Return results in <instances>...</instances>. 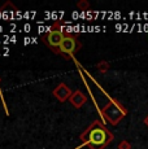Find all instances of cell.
Masks as SVG:
<instances>
[{
    "label": "cell",
    "instance_id": "obj_5",
    "mask_svg": "<svg viewBox=\"0 0 148 149\" xmlns=\"http://www.w3.org/2000/svg\"><path fill=\"white\" fill-rule=\"evenodd\" d=\"M52 93H53V96H55L56 99H57L59 101H61V102L66 101V100L70 99V96L73 95L72 90H70L65 83H60L57 87L52 91Z\"/></svg>",
    "mask_w": 148,
    "mask_h": 149
},
{
    "label": "cell",
    "instance_id": "obj_8",
    "mask_svg": "<svg viewBox=\"0 0 148 149\" xmlns=\"http://www.w3.org/2000/svg\"><path fill=\"white\" fill-rule=\"evenodd\" d=\"M90 7H91V5H90V3L87 1V0H81V1L77 3V8H78V9H81V10H87Z\"/></svg>",
    "mask_w": 148,
    "mask_h": 149
},
{
    "label": "cell",
    "instance_id": "obj_6",
    "mask_svg": "<svg viewBox=\"0 0 148 149\" xmlns=\"http://www.w3.org/2000/svg\"><path fill=\"white\" fill-rule=\"evenodd\" d=\"M69 100H70V104H72L74 108L79 109V108H82L84 104H86L87 97H86V95H84L81 90H77L75 92H73V95L70 96Z\"/></svg>",
    "mask_w": 148,
    "mask_h": 149
},
{
    "label": "cell",
    "instance_id": "obj_3",
    "mask_svg": "<svg viewBox=\"0 0 148 149\" xmlns=\"http://www.w3.org/2000/svg\"><path fill=\"white\" fill-rule=\"evenodd\" d=\"M101 114H103L104 118L109 123L117 125V123L125 117L126 110L124 109V107H121V104H119L118 101L112 100V101H109L103 109H101Z\"/></svg>",
    "mask_w": 148,
    "mask_h": 149
},
{
    "label": "cell",
    "instance_id": "obj_9",
    "mask_svg": "<svg viewBox=\"0 0 148 149\" xmlns=\"http://www.w3.org/2000/svg\"><path fill=\"white\" fill-rule=\"evenodd\" d=\"M118 149H131V145H130L129 141L124 140V141H121V143L118 144Z\"/></svg>",
    "mask_w": 148,
    "mask_h": 149
},
{
    "label": "cell",
    "instance_id": "obj_2",
    "mask_svg": "<svg viewBox=\"0 0 148 149\" xmlns=\"http://www.w3.org/2000/svg\"><path fill=\"white\" fill-rule=\"evenodd\" d=\"M59 25H60V22H56V24L52 26V30L48 31L47 34H44V35L42 36V42H43L50 49H52L53 53L61 56L60 47H61V43L64 40V38L66 36V33L57 29Z\"/></svg>",
    "mask_w": 148,
    "mask_h": 149
},
{
    "label": "cell",
    "instance_id": "obj_4",
    "mask_svg": "<svg viewBox=\"0 0 148 149\" xmlns=\"http://www.w3.org/2000/svg\"><path fill=\"white\" fill-rule=\"evenodd\" d=\"M82 48L81 42L78 40L77 35H72V34H66V36L64 38V40L61 43V47H60V51H61V56L65 57L66 60H69L70 57L73 56L77 51H79Z\"/></svg>",
    "mask_w": 148,
    "mask_h": 149
},
{
    "label": "cell",
    "instance_id": "obj_1",
    "mask_svg": "<svg viewBox=\"0 0 148 149\" xmlns=\"http://www.w3.org/2000/svg\"><path fill=\"white\" fill-rule=\"evenodd\" d=\"M79 139L90 149H104L114 139V136L101 121L96 119L79 135Z\"/></svg>",
    "mask_w": 148,
    "mask_h": 149
},
{
    "label": "cell",
    "instance_id": "obj_10",
    "mask_svg": "<svg viewBox=\"0 0 148 149\" xmlns=\"http://www.w3.org/2000/svg\"><path fill=\"white\" fill-rule=\"evenodd\" d=\"M144 123H146V125L148 126V116L146 117V118H144Z\"/></svg>",
    "mask_w": 148,
    "mask_h": 149
},
{
    "label": "cell",
    "instance_id": "obj_7",
    "mask_svg": "<svg viewBox=\"0 0 148 149\" xmlns=\"http://www.w3.org/2000/svg\"><path fill=\"white\" fill-rule=\"evenodd\" d=\"M96 69H98L100 73H107L108 69H109V64H108L107 61H100L96 65Z\"/></svg>",
    "mask_w": 148,
    "mask_h": 149
}]
</instances>
